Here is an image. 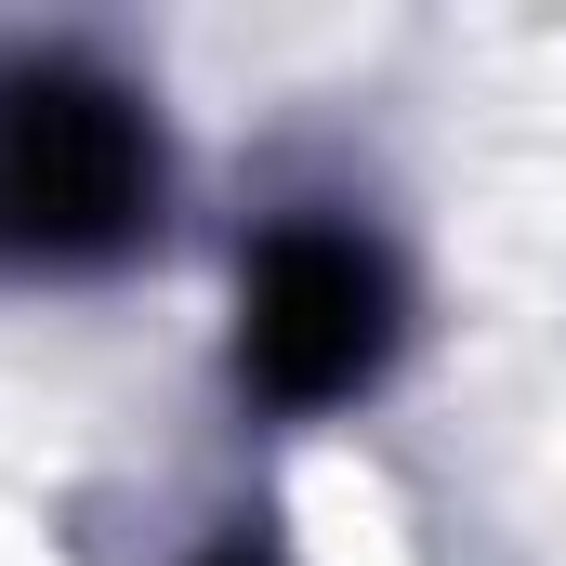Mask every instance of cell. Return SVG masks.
Here are the masks:
<instances>
[{
    "label": "cell",
    "instance_id": "cell-2",
    "mask_svg": "<svg viewBox=\"0 0 566 566\" xmlns=\"http://www.w3.org/2000/svg\"><path fill=\"white\" fill-rule=\"evenodd\" d=\"M396 356V264L356 224H277L238 277V369L277 409H343Z\"/></svg>",
    "mask_w": 566,
    "mask_h": 566
},
{
    "label": "cell",
    "instance_id": "cell-3",
    "mask_svg": "<svg viewBox=\"0 0 566 566\" xmlns=\"http://www.w3.org/2000/svg\"><path fill=\"white\" fill-rule=\"evenodd\" d=\"M211 566H264V554H211Z\"/></svg>",
    "mask_w": 566,
    "mask_h": 566
},
{
    "label": "cell",
    "instance_id": "cell-1",
    "mask_svg": "<svg viewBox=\"0 0 566 566\" xmlns=\"http://www.w3.org/2000/svg\"><path fill=\"white\" fill-rule=\"evenodd\" d=\"M145 211H158L145 106L80 53H13L0 66V264L13 277L119 264L145 238Z\"/></svg>",
    "mask_w": 566,
    "mask_h": 566
}]
</instances>
